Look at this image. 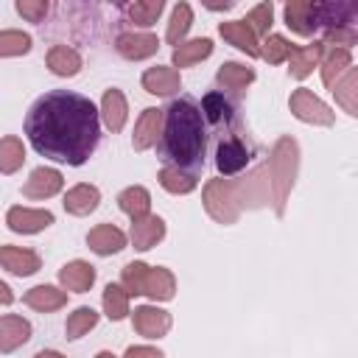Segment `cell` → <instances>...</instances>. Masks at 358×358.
Returning a JSON list of instances; mask_svg holds the SVG:
<instances>
[{
  "label": "cell",
  "instance_id": "277c9868",
  "mask_svg": "<svg viewBox=\"0 0 358 358\" xmlns=\"http://www.w3.org/2000/svg\"><path fill=\"white\" fill-rule=\"evenodd\" d=\"M246 182L235 185L229 179H210L207 187H204V207L207 213L221 221V224H232L238 215H241V207H243V193H246Z\"/></svg>",
  "mask_w": 358,
  "mask_h": 358
},
{
  "label": "cell",
  "instance_id": "7a4b0ae2",
  "mask_svg": "<svg viewBox=\"0 0 358 358\" xmlns=\"http://www.w3.org/2000/svg\"><path fill=\"white\" fill-rule=\"evenodd\" d=\"M204 117L193 98H176L162 109V131H159V157L173 168L199 171L204 165Z\"/></svg>",
  "mask_w": 358,
  "mask_h": 358
},
{
  "label": "cell",
  "instance_id": "836d02e7",
  "mask_svg": "<svg viewBox=\"0 0 358 358\" xmlns=\"http://www.w3.org/2000/svg\"><path fill=\"white\" fill-rule=\"evenodd\" d=\"M157 179L168 193H176V196H185V193L196 190V176L190 171H182V168H173V165H165Z\"/></svg>",
  "mask_w": 358,
  "mask_h": 358
},
{
  "label": "cell",
  "instance_id": "ac0fdd59",
  "mask_svg": "<svg viewBox=\"0 0 358 358\" xmlns=\"http://www.w3.org/2000/svg\"><path fill=\"white\" fill-rule=\"evenodd\" d=\"M59 282L73 294H84L95 282V266L87 260H70L59 268Z\"/></svg>",
  "mask_w": 358,
  "mask_h": 358
},
{
  "label": "cell",
  "instance_id": "7bdbcfd3",
  "mask_svg": "<svg viewBox=\"0 0 358 358\" xmlns=\"http://www.w3.org/2000/svg\"><path fill=\"white\" fill-rule=\"evenodd\" d=\"M123 358H165V352L157 347H148V344H137V347H129Z\"/></svg>",
  "mask_w": 358,
  "mask_h": 358
},
{
  "label": "cell",
  "instance_id": "d4e9b609",
  "mask_svg": "<svg viewBox=\"0 0 358 358\" xmlns=\"http://www.w3.org/2000/svg\"><path fill=\"white\" fill-rule=\"evenodd\" d=\"M324 62H322V81L324 87H333L338 81L341 73H347L352 67V56L344 48H333V45H322Z\"/></svg>",
  "mask_w": 358,
  "mask_h": 358
},
{
  "label": "cell",
  "instance_id": "d590c367",
  "mask_svg": "<svg viewBox=\"0 0 358 358\" xmlns=\"http://www.w3.org/2000/svg\"><path fill=\"white\" fill-rule=\"evenodd\" d=\"M103 310H106V316L112 322L126 319V313H129V294H126V288L120 282H109L103 288Z\"/></svg>",
  "mask_w": 358,
  "mask_h": 358
},
{
  "label": "cell",
  "instance_id": "7c38bea8",
  "mask_svg": "<svg viewBox=\"0 0 358 358\" xmlns=\"http://www.w3.org/2000/svg\"><path fill=\"white\" fill-rule=\"evenodd\" d=\"M62 185H64L62 173L56 168H45L42 165V168L31 171L28 182L22 185V196H28V199H50V196H56L62 190Z\"/></svg>",
  "mask_w": 358,
  "mask_h": 358
},
{
  "label": "cell",
  "instance_id": "4316f807",
  "mask_svg": "<svg viewBox=\"0 0 358 358\" xmlns=\"http://www.w3.org/2000/svg\"><path fill=\"white\" fill-rule=\"evenodd\" d=\"M319 59H322V42H310V45H302V48H291V56H288V62H291V76L294 78H308L310 73H313V67L319 64Z\"/></svg>",
  "mask_w": 358,
  "mask_h": 358
},
{
  "label": "cell",
  "instance_id": "7402d4cb",
  "mask_svg": "<svg viewBox=\"0 0 358 358\" xmlns=\"http://www.w3.org/2000/svg\"><path fill=\"white\" fill-rule=\"evenodd\" d=\"M98 201H101V190L95 187V185H76V187H70L67 193H64V210L70 213V215H90L95 207H98Z\"/></svg>",
  "mask_w": 358,
  "mask_h": 358
},
{
  "label": "cell",
  "instance_id": "484cf974",
  "mask_svg": "<svg viewBox=\"0 0 358 358\" xmlns=\"http://www.w3.org/2000/svg\"><path fill=\"white\" fill-rule=\"evenodd\" d=\"M126 112H129V106H126L123 92L120 90H106L103 98H101V112L98 115L103 117L109 131H120L126 126Z\"/></svg>",
  "mask_w": 358,
  "mask_h": 358
},
{
  "label": "cell",
  "instance_id": "cb8c5ba5",
  "mask_svg": "<svg viewBox=\"0 0 358 358\" xmlns=\"http://www.w3.org/2000/svg\"><path fill=\"white\" fill-rule=\"evenodd\" d=\"M252 81H255V70L246 67V64H241V62H224L218 67V73H215V84L221 90H229V92H241Z\"/></svg>",
  "mask_w": 358,
  "mask_h": 358
},
{
  "label": "cell",
  "instance_id": "bcb514c9",
  "mask_svg": "<svg viewBox=\"0 0 358 358\" xmlns=\"http://www.w3.org/2000/svg\"><path fill=\"white\" fill-rule=\"evenodd\" d=\"M95 358H117V355H115V352H109V350H101Z\"/></svg>",
  "mask_w": 358,
  "mask_h": 358
},
{
  "label": "cell",
  "instance_id": "4fadbf2b",
  "mask_svg": "<svg viewBox=\"0 0 358 358\" xmlns=\"http://www.w3.org/2000/svg\"><path fill=\"white\" fill-rule=\"evenodd\" d=\"M0 266L17 277H28L36 274L42 268V260L34 249H22V246H0Z\"/></svg>",
  "mask_w": 358,
  "mask_h": 358
},
{
  "label": "cell",
  "instance_id": "f6af8a7d",
  "mask_svg": "<svg viewBox=\"0 0 358 358\" xmlns=\"http://www.w3.org/2000/svg\"><path fill=\"white\" fill-rule=\"evenodd\" d=\"M34 358H64V355H62L59 350H39Z\"/></svg>",
  "mask_w": 358,
  "mask_h": 358
},
{
  "label": "cell",
  "instance_id": "d6a6232c",
  "mask_svg": "<svg viewBox=\"0 0 358 358\" xmlns=\"http://www.w3.org/2000/svg\"><path fill=\"white\" fill-rule=\"evenodd\" d=\"M190 25H193V8L187 3H176L173 6V14H171V22H168V31H165L168 45H176L179 48L182 39L187 36Z\"/></svg>",
  "mask_w": 358,
  "mask_h": 358
},
{
  "label": "cell",
  "instance_id": "30bf717a",
  "mask_svg": "<svg viewBox=\"0 0 358 358\" xmlns=\"http://www.w3.org/2000/svg\"><path fill=\"white\" fill-rule=\"evenodd\" d=\"M117 53L123 59H131V62H140V59H148L159 50V39L154 34H137V31H126L117 36L115 42Z\"/></svg>",
  "mask_w": 358,
  "mask_h": 358
},
{
  "label": "cell",
  "instance_id": "6da1fadb",
  "mask_svg": "<svg viewBox=\"0 0 358 358\" xmlns=\"http://www.w3.org/2000/svg\"><path fill=\"white\" fill-rule=\"evenodd\" d=\"M28 143L39 157L67 165H84L101 140V115L95 103L73 90L39 95L25 115Z\"/></svg>",
  "mask_w": 358,
  "mask_h": 358
},
{
  "label": "cell",
  "instance_id": "9a60e30c",
  "mask_svg": "<svg viewBox=\"0 0 358 358\" xmlns=\"http://www.w3.org/2000/svg\"><path fill=\"white\" fill-rule=\"evenodd\" d=\"M87 246H90L95 255L109 257V255H115V252H120V249L126 246V235H123V229H117L115 224H98V227H92V229L87 232Z\"/></svg>",
  "mask_w": 358,
  "mask_h": 358
},
{
  "label": "cell",
  "instance_id": "ffe728a7",
  "mask_svg": "<svg viewBox=\"0 0 358 358\" xmlns=\"http://www.w3.org/2000/svg\"><path fill=\"white\" fill-rule=\"evenodd\" d=\"M218 34H221L229 45H235L238 50H243L246 56H252V59L260 56L257 36L252 34V28H249L243 20H227V22H221V25H218Z\"/></svg>",
  "mask_w": 358,
  "mask_h": 358
},
{
  "label": "cell",
  "instance_id": "b9f144b4",
  "mask_svg": "<svg viewBox=\"0 0 358 358\" xmlns=\"http://www.w3.org/2000/svg\"><path fill=\"white\" fill-rule=\"evenodd\" d=\"M14 8H17V14L25 17L28 22H42L50 6H48V0H17Z\"/></svg>",
  "mask_w": 358,
  "mask_h": 358
},
{
  "label": "cell",
  "instance_id": "5bb4252c",
  "mask_svg": "<svg viewBox=\"0 0 358 358\" xmlns=\"http://www.w3.org/2000/svg\"><path fill=\"white\" fill-rule=\"evenodd\" d=\"M159 131H162V109H157V106L143 109V115H140V120L134 126V134H131L134 151H145V148L157 145Z\"/></svg>",
  "mask_w": 358,
  "mask_h": 358
},
{
  "label": "cell",
  "instance_id": "44dd1931",
  "mask_svg": "<svg viewBox=\"0 0 358 358\" xmlns=\"http://www.w3.org/2000/svg\"><path fill=\"white\" fill-rule=\"evenodd\" d=\"M143 294L151 296L154 302H168L176 294V277L165 266H148L145 282H143Z\"/></svg>",
  "mask_w": 358,
  "mask_h": 358
},
{
  "label": "cell",
  "instance_id": "f546056e",
  "mask_svg": "<svg viewBox=\"0 0 358 358\" xmlns=\"http://www.w3.org/2000/svg\"><path fill=\"white\" fill-rule=\"evenodd\" d=\"M48 67H50V73L70 78L81 70V56H78V50H73L67 45H53L48 50Z\"/></svg>",
  "mask_w": 358,
  "mask_h": 358
},
{
  "label": "cell",
  "instance_id": "74e56055",
  "mask_svg": "<svg viewBox=\"0 0 358 358\" xmlns=\"http://www.w3.org/2000/svg\"><path fill=\"white\" fill-rule=\"evenodd\" d=\"M162 8H165L162 0H143V3H131V6H126V14H129V20H131L134 25L148 28V25L157 22V17L162 14Z\"/></svg>",
  "mask_w": 358,
  "mask_h": 358
},
{
  "label": "cell",
  "instance_id": "1f68e13d",
  "mask_svg": "<svg viewBox=\"0 0 358 358\" xmlns=\"http://www.w3.org/2000/svg\"><path fill=\"white\" fill-rule=\"evenodd\" d=\"M201 117L213 126L229 123L232 120V103L224 98V92H207L201 98Z\"/></svg>",
  "mask_w": 358,
  "mask_h": 358
},
{
  "label": "cell",
  "instance_id": "5b68a950",
  "mask_svg": "<svg viewBox=\"0 0 358 358\" xmlns=\"http://www.w3.org/2000/svg\"><path fill=\"white\" fill-rule=\"evenodd\" d=\"M288 106H291L294 117H299L302 123H313V126H333L336 123V112L324 101H319L310 90H305V87L291 92Z\"/></svg>",
  "mask_w": 358,
  "mask_h": 358
},
{
  "label": "cell",
  "instance_id": "52a82bcc",
  "mask_svg": "<svg viewBox=\"0 0 358 358\" xmlns=\"http://www.w3.org/2000/svg\"><path fill=\"white\" fill-rule=\"evenodd\" d=\"M131 324L145 338H162L171 330V313L157 305H140L131 313Z\"/></svg>",
  "mask_w": 358,
  "mask_h": 358
},
{
  "label": "cell",
  "instance_id": "ba28073f",
  "mask_svg": "<svg viewBox=\"0 0 358 358\" xmlns=\"http://www.w3.org/2000/svg\"><path fill=\"white\" fill-rule=\"evenodd\" d=\"M6 224L11 232L34 235V232H42L53 224V213L50 210H31V207H11L6 213Z\"/></svg>",
  "mask_w": 358,
  "mask_h": 358
},
{
  "label": "cell",
  "instance_id": "83f0119b",
  "mask_svg": "<svg viewBox=\"0 0 358 358\" xmlns=\"http://www.w3.org/2000/svg\"><path fill=\"white\" fill-rule=\"evenodd\" d=\"M210 53H213V39L210 36H199V39H190V42H182L179 48H173L171 62H173V70L176 67H190V64L207 59Z\"/></svg>",
  "mask_w": 358,
  "mask_h": 358
},
{
  "label": "cell",
  "instance_id": "e0dca14e",
  "mask_svg": "<svg viewBox=\"0 0 358 358\" xmlns=\"http://www.w3.org/2000/svg\"><path fill=\"white\" fill-rule=\"evenodd\" d=\"M165 238V221L159 215H143L137 221H131V243L140 252H148L151 246H157Z\"/></svg>",
  "mask_w": 358,
  "mask_h": 358
},
{
  "label": "cell",
  "instance_id": "f1b7e54d",
  "mask_svg": "<svg viewBox=\"0 0 358 358\" xmlns=\"http://www.w3.org/2000/svg\"><path fill=\"white\" fill-rule=\"evenodd\" d=\"M117 207L131 221H137V218L148 215V210H151V193L145 187H140V185H131V187H126V190L117 193Z\"/></svg>",
  "mask_w": 358,
  "mask_h": 358
},
{
  "label": "cell",
  "instance_id": "9c48e42d",
  "mask_svg": "<svg viewBox=\"0 0 358 358\" xmlns=\"http://www.w3.org/2000/svg\"><path fill=\"white\" fill-rule=\"evenodd\" d=\"M282 14H285V25L299 36H313V31L319 28L313 0H291V3H285Z\"/></svg>",
  "mask_w": 358,
  "mask_h": 358
},
{
  "label": "cell",
  "instance_id": "2e32d148",
  "mask_svg": "<svg viewBox=\"0 0 358 358\" xmlns=\"http://www.w3.org/2000/svg\"><path fill=\"white\" fill-rule=\"evenodd\" d=\"M31 338V322L17 316V313H6L0 316V352H14L17 347L28 344Z\"/></svg>",
  "mask_w": 358,
  "mask_h": 358
},
{
  "label": "cell",
  "instance_id": "f35d334b",
  "mask_svg": "<svg viewBox=\"0 0 358 358\" xmlns=\"http://www.w3.org/2000/svg\"><path fill=\"white\" fill-rule=\"evenodd\" d=\"M31 50V34L25 31H0V59L22 56Z\"/></svg>",
  "mask_w": 358,
  "mask_h": 358
},
{
  "label": "cell",
  "instance_id": "ee69618b",
  "mask_svg": "<svg viewBox=\"0 0 358 358\" xmlns=\"http://www.w3.org/2000/svg\"><path fill=\"white\" fill-rule=\"evenodd\" d=\"M14 302V294H11V288L0 280V305H11Z\"/></svg>",
  "mask_w": 358,
  "mask_h": 358
},
{
  "label": "cell",
  "instance_id": "8d00e7d4",
  "mask_svg": "<svg viewBox=\"0 0 358 358\" xmlns=\"http://www.w3.org/2000/svg\"><path fill=\"white\" fill-rule=\"evenodd\" d=\"M95 324H98V313H95L90 305H81V308H76V310L67 316L64 336H67L70 341H76V338H81L84 333H90Z\"/></svg>",
  "mask_w": 358,
  "mask_h": 358
},
{
  "label": "cell",
  "instance_id": "ab89813d",
  "mask_svg": "<svg viewBox=\"0 0 358 358\" xmlns=\"http://www.w3.org/2000/svg\"><path fill=\"white\" fill-rule=\"evenodd\" d=\"M291 42L285 39V36H280V34H268L266 39H263V48H260V56L268 62V64H280V62H285L288 56H291Z\"/></svg>",
  "mask_w": 358,
  "mask_h": 358
},
{
  "label": "cell",
  "instance_id": "4dcf8cb0",
  "mask_svg": "<svg viewBox=\"0 0 358 358\" xmlns=\"http://www.w3.org/2000/svg\"><path fill=\"white\" fill-rule=\"evenodd\" d=\"M330 90H333L336 101H338L350 115H358V70H355V67H350V70L344 73V78L336 81Z\"/></svg>",
  "mask_w": 358,
  "mask_h": 358
},
{
  "label": "cell",
  "instance_id": "8fae6325",
  "mask_svg": "<svg viewBox=\"0 0 358 358\" xmlns=\"http://www.w3.org/2000/svg\"><path fill=\"white\" fill-rule=\"evenodd\" d=\"M143 90L151 92V95H159V98H168L173 92H179L182 87V78H179V70L173 67H165V64H157V67H148L140 78Z\"/></svg>",
  "mask_w": 358,
  "mask_h": 358
},
{
  "label": "cell",
  "instance_id": "603a6c76",
  "mask_svg": "<svg viewBox=\"0 0 358 358\" xmlns=\"http://www.w3.org/2000/svg\"><path fill=\"white\" fill-rule=\"evenodd\" d=\"M25 305L39 310V313H50L67 305V291H59L56 285H34L31 291H25Z\"/></svg>",
  "mask_w": 358,
  "mask_h": 358
},
{
  "label": "cell",
  "instance_id": "3957f363",
  "mask_svg": "<svg viewBox=\"0 0 358 358\" xmlns=\"http://www.w3.org/2000/svg\"><path fill=\"white\" fill-rule=\"evenodd\" d=\"M296 165H299V148L291 137H280L271 148V157L266 162V173H268V185H271V196H274V207L282 215L285 210V199L294 187V176H296Z\"/></svg>",
  "mask_w": 358,
  "mask_h": 358
},
{
  "label": "cell",
  "instance_id": "60d3db41",
  "mask_svg": "<svg viewBox=\"0 0 358 358\" xmlns=\"http://www.w3.org/2000/svg\"><path fill=\"white\" fill-rule=\"evenodd\" d=\"M271 17H274V6H271V0H268V3L255 6V8L246 14L243 22L252 28L255 36H260V34H268V28H271Z\"/></svg>",
  "mask_w": 358,
  "mask_h": 358
},
{
  "label": "cell",
  "instance_id": "8992f818",
  "mask_svg": "<svg viewBox=\"0 0 358 358\" xmlns=\"http://www.w3.org/2000/svg\"><path fill=\"white\" fill-rule=\"evenodd\" d=\"M252 154L246 148V143L241 137H227V140H218L215 145V168L224 173V176H232L238 171H243L249 165Z\"/></svg>",
  "mask_w": 358,
  "mask_h": 358
},
{
  "label": "cell",
  "instance_id": "d6986e66",
  "mask_svg": "<svg viewBox=\"0 0 358 358\" xmlns=\"http://www.w3.org/2000/svg\"><path fill=\"white\" fill-rule=\"evenodd\" d=\"M355 11H358L355 3H344V0L316 3V22L324 25L327 31H333V28H352Z\"/></svg>",
  "mask_w": 358,
  "mask_h": 358
},
{
  "label": "cell",
  "instance_id": "e575fe53",
  "mask_svg": "<svg viewBox=\"0 0 358 358\" xmlns=\"http://www.w3.org/2000/svg\"><path fill=\"white\" fill-rule=\"evenodd\" d=\"M25 162V145L20 137L0 140V173H17Z\"/></svg>",
  "mask_w": 358,
  "mask_h": 358
}]
</instances>
